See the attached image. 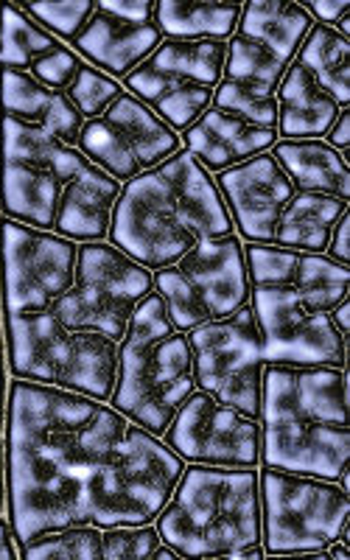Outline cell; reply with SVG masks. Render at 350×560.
<instances>
[{"mask_svg":"<svg viewBox=\"0 0 350 560\" xmlns=\"http://www.w3.org/2000/svg\"><path fill=\"white\" fill-rule=\"evenodd\" d=\"M82 62L70 45L37 26L20 3H0V68L28 73L45 88L65 93Z\"/></svg>","mask_w":350,"mask_h":560,"instance_id":"18","label":"cell"},{"mask_svg":"<svg viewBox=\"0 0 350 560\" xmlns=\"http://www.w3.org/2000/svg\"><path fill=\"white\" fill-rule=\"evenodd\" d=\"M278 140H325L342 107L298 59L287 68L275 93Z\"/></svg>","mask_w":350,"mask_h":560,"instance_id":"22","label":"cell"},{"mask_svg":"<svg viewBox=\"0 0 350 560\" xmlns=\"http://www.w3.org/2000/svg\"><path fill=\"white\" fill-rule=\"evenodd\" d=\"M20 558V547L14 541L12 524L9 518L0 516V560H18Z\"/></svg>","mask_w":350,"mask_h":560,"instance_id":"33","label":"cell"},{"mask_svg":"<svg viewBox=\"0 0 350 560\" xmlns=\"http://www.w3.org/2000/svg\"><path fill=\"white\" fill-rule=\"evenodd\" d=\"M7 504L18 547L77 524H152L185 468L152 432L107 401L12 378Z\"/></svg>","mask_w":350,"mask_h":560,"instance_id":"1","label":"cell"},{"mask_svg":"<svg viewBox=\"0 0 350 560\" xmlns=\"http://www.w3.org/2000/svg\"><path fill=\"white\" fill-rule=\"evenodd\" d=\"M194 382L213 401L261 420L264 339L249 303L230 317L197 325L188 331Z\"/></svg>","mask_w":350,"mask_h":560,"instance_id":"13","label":"cell"},{"mask_svg":"<svg viewBox=\"0 0 350 560\" xmlns=\"http://www.w3.org/2000/svg\"><path fill=\"white\" fill-rule=\"evenodd\" d=\"M194 389L188 334L172 323L166 303L152 289L138 303L127 337L118 345V376L107 404L154 438H163Z\"/></svg>","mask_w":350,"mask_h":560,"instance_id":"8","label":"cell"},{"mask_svg":"<svg viewBox=\"0 0 350 560\" xmlns=\"http://www.w3.org/2000/svg\"><path fill=\"white\" fill-rule=\"evenodd\" d=\"M325 143H328V147H334L337 152H342L345 158H348V149H350V107L339 113V118L334 121L331 132L325 135Z\"/></svg>","mask_w":350,"mask_h":560,"instance_id":"31","label":"cell"},{"mask_svg":"<svg viewBox=\"0 0 350 560\" xmlns=\"http://www.w3.org/2000/svg\"><path fill=\"white\" fill-rule=\"evenodd\" d=\"M121 82H115V79H109L107 73H102V70H96L88 62H82L77 79L70 82L68 90H65L68 102L79 109V115H82L84 121L98 118V115H102L115 98L121 96Z\"/></svg>","mask_w":350,"mask_h":560,"instance_id":"28","label":"cell"},{"mask_svg":"<svg viewBox=\"0 0 350 560\" xmlns=\"http://www.w3.org/2000/svg\"><path fill=\"white\" fill-rule=\"evenodd\" d=\"M77 149L124 185L174 158L183 140L147 104L124 90L98 118L84 121Z\"/></svg>","mask_w":350,"mask_h":560,"instance_id":"14","label":"cell"},{"mask_svg":"<svg viewBox=\"0 0 350 560\" xmlns=\"http://www.w3.org/2000/svg\"><path fill=\"white\" fill-rule=\"evenodd\" d=\"M154 524L138 527H96L77 524L45 533L20 547L23 560H152L160 547Z\"/></svg>","mask_w":350,"mask_h":560,"instance_id":"19","label":"cell"},{"mask_svg":"<svg viewBox=\"0 0 350 560\" xmlns=\"http://www.w3.org/2000/svg\"><path fill=\"white\" fill-rule=\"evenodd\" d=\"M249 306L267 364H325L348 370V337L331 314L350 298V267L328 255L244 242Z\"/></svg>","mask_w":350,"mask_h":560,"instance_id":"4","label":"cell"},{"mask_svg":"<svg viewBox=\"0 0 350 560\" xmlns=\"http://www.w3.org/2000/svg\"><path fill=\"white\" fill-rule=\"evenodd\" d=\"M20 9L28 14V18L43 26L45 32H51L54 37L62 39L65 45H70L79 37V32L84 28V23L90 20L93 9H96V0H62V3H20Z\"/></svg>","mask_w":350,"mask_h":560,"instance_id":"27","label":"cell"},{"mask_svg":"<svg viewBox=\"0 0 350 560\" xmlns=\"http://www.w3.org/2000/svg\"><path fill=\"white\" fill-rule=\"evenodd\" d=\"M331 319H334V325H337V331L342 334V337L350 339V298H345L342 303L334 308Z\"/></svg>","mask_w":350,"mask_h":560,"instance_id":"34","label":"cell"},{"mask_svg":"<svg viewBox=\"0 0 350 560\" xmlns=\"http://www.w3.org/2000/svg\"><path fill=\"white\" fill-rule=\"evenodd\" d=\"M224 54L228 43L219 39H163L121 79V88L183 135L213 104Z\"/></svg>","mask_w":350,"mask_h":560,"instance_id":"11","label":"cell"},{"mask_svg":"<svg viewBox=\"0 0 350 560\" xmlns=\"http://www.w3.org/2000/svg\"><path fill=\"white\" fill-rule=\"evenodd\" d=\"M261 465L348 488V370L325 364L264 368Z\"/></svg>","mask_w":350,"mask_h":560,"instance_id":"6","label":"cell"},{"mask_svg":"<svg viewBox=\"0 0 350 560\" xmlns=\"http://www.w3.org/2000/svg\"><path fill=\"white\" fill-rule=\"evenodd\" d=\"M7 510V440L0 434V516Z\"/></svg>","mask_w":350,"mask_h":560,"instance_id":"35","label":"cell"},{"mask_svg":"<svg viewBox=\"0 0 350 560\" xmlns=\"http://www.w3.org/2000/svg\"><path fill=\"white\" fill-rule=\"evenodd\" d=\"M236 236L253 244H275V230L287 213L298 188L280 168L272 152L255 154L238 166L224 168L217 177Z\"/></svg>","mask_w":350,"mask_h":560,"instance_id":"17","label":"cell"},{"mask_svg":"<svg viewBox=\"0 0 350 560\" xmlns=\"http://www.w3.org/2000/svg\"><path fill=\"white\" fill-rule=\"evenodd\" d=\"M294 59L331 93L339 107H350V39L314 23Z\"/></svg>","mask_w":350,"mask_h":560,"instance_id":"26","label":"cell"},{"mask_svg":"<svg viewBox=\"0 0 350 560\" xmlns=\"http://www.w3.org/2000/svg\"><path fill=\"white\" fill-rule=\"evenodd\" d=\"M350 210L345 213L342 219L337 222V228H334L331 233V242H328V249H325V255L328 258H334V261L339 264H348L350 267Z\"/></svg>","mask_w":350,"mask_h":560,"instance_id":"30","label":"cell"},{"mask_svg":"<svg viewBox=\"0 0 350 560\" xmlns=\"http://www.w3.org/2000/svg\"><path fill=\"white\" fill-rule=\"evenodd\" d=\"M264 558L350 547V493L345 485L258 465Z\"/></svg>","mask_w":350,"mask_h":560,"instance_id":"10","label":"cell"},{"mask_svg":"<svg viewBox=\"0 0 350 560\" xmlns=\"http://www.w3.org/2000/svg\"><path fill=\"white\" fill-rule=\"evenodd\" d=\"M183 149L194 154L199 166L208 174H219L233 168L244 160L264 154L278 143V129L261 127L233 109H222L210 104L191 127L179 135Z\"/></svg>","mask_w":350,"mask_h":560,"instance_id":"20","label":"cell"},{"mask_svg":"<svg viewBox=\"0 0 350 560\" xmlns=\"http://www.w3.org/2000/svg\"><path fill=\"white\" fill-rule=\"evenodd\" d=\"M0 115L51 135L68 147H77L84 127V118L65 93L9 68H0Z\"/></svg>","mask_w":350,"mask_h":560,"instance_id":"21","label":"cell"},{"mask_svg":"<svg viewBox=\"0 0 350 560\" xmlns=\"http://www.w3.org/2000/svg\"><path fill=\"white\" fill-rule=\"evenodd\" d=\"M121 183L77 147L0 115V213L70 238L107 242Z\"/></svg>","mask_w":350,"mask_h":560,"instance_id":"3","label":"cell"},{"mask_svg":"<svg viewBox=\"0 0 350 560\" xmlns=\"http://www.w3.org/2000/svg\"><path fill=\"white\" fill-rule=\"evenodd\" d=\"M152 524L183 560H230L238 549L261 544L258 468L185 463Z\"/></svg>","mask_w":350,"mask_h":560,"instance_id":"7","label":"cell"},{"mask_svg":"<svg viewBox=\"0 0 350 560\" xmlns=\"http://www.w3.org/2000/svg\"><path fill=\"white\" fill-rule=\"evenodd\" d=\"M244 3H179L158 0L154 18L163 39H219L228 43L236 34Z\"/></svg>","mask_w":350,"mask_h":560,"instance_id":"25","label":"cell"},{"mask_svg":"<svg viewBox=\"0 0 350 560\" xmlns=\"http://www.w3.org/2000/svg\"><path fill=\"white\" fill-rule=\"evenodd\" d=\"M269 152L298 191L325 194L350 202L348 158L325 140H278Z\"/></svg>","mask_w":350,"mask_h":560,"instance_id":"23","label":"cell"},{"mask_svg":"<svg viewBox=\"0 0 350 560\" xmlns=\"http://www.w3.org/2000/svg\"><path fill=\"white\" fill-rule=\"evenodd\" d=\"M300 7L306 9L312 14V20L317 26H328L337 28L342 23V18L350 14V3L348 0H337V3H323V0H308V3H300Z\"/></svg>","mask_w":350,"mask_h":560,"instance_id":"29","label":"cell"},{"mask_svg":"<svg viewBox=\"0 0 350 560\" xmlns=\"http://www.w3.org/2000/svg\"><path fill=\"white\" fill-rule=\"evenodd\" d=\"M152 280L168 317L183 334L230 317L249 303L244 242L236 233L197 244L172 267L154 269Z\"/></svg>","mask_w":350,"mask_h":560,"instance_id":"12","label":"cell"},{"mask_svg":"<svg viewBox=\"0 0 350 560\" xmlns=\"http://www.w3.org/2000/svg\"><path fill=\"white\" fill-rule=\"evenodd\" d=\"M350 210V202L325 194L298 191L289 202L287 213L275 230L272 247L300 249V253L323 255L331 242V233L339 219Z\"/></svg>","mask_w":350,"mask_h":560,"instance_id":"24","label":"cell"},{"mask_svg":"<svg viewBox=\"0 0 350 560\" xmlns=\"http://www.w3.org/2000/svg\"><path fill=\"white\" fill-rule=\"evenodd\" d=\"M7 401H9L7 337H3V312H0V434H3V429H7Z\"/></svg>","mask_w":350,"mask_h":560,"instance_id":"32","label":"cell"},{"mask_svg":"<svg viewBox=\"0 0 350 560\" xmlns=\"http://www.w3.org/2000/svg\"><path fill=\"white\" fill-rule=\"evenodd\" d=\"M152 272L109 242L70 238L0 217V312L14 378L109 401L118 345Z\"/></svg>","mask_w":350,"mask_h":560,"instance_id":"2","label":"cell"},{"mask_svg":"<svg viewBox=\"0 0 350 560\" xmlns=\"http://www.w3.org/2000/svg\"><path fill=\"white\" fill-rule=\"evenodd\" d=\"M312 26V14L300 3H244L236 34L228 39L224 73L213 96V107L233 109L261 127H278L275 93Z\"/></svg>","mask_w":350,"mask_h":560,"instance_id":"9","label":"cell"},{"mask_svg":"<svg viewBox=\"0 0 350 560\" xmlns=\"http://www.w3.org/2000/svg\"><path fill=\"white\" fill-rule=\"evenodd\" d=\"M233 233L236 228L213 174L179 149L174 158L121 185L107 242L154 272L177 264L197 244Z\"/></svg>","mask_w":350,"mask_h":560,"instance_id":"5","label":"cell"},{"mask_svg":"<svg viewBox=\"0 0 350 560\" xmlns=\"http://www.w3.org/2000/svg\"><path fill=\"white\" fill-rule=\"evenodd\" d=\"M160 440L185 463L224 468L261 465V420L213 401L202 389H194Z\"/></svg>","mask_w":350,"mask_h":560,"instance_id":"15","label":"cell"},{"mask_svg":"<svg viewBox=\"0 0 350 560\" xmlns=\"http://www.w3.org/2000/svg\"><path fill=\"white\" fill-rule=\"evenodd\" d=\"M154 3L158 0H96V9L70 48L88 65L121 82L163 43Z\"/></svg>","mask_w":350,"mask_h":560,"instance_id":"16","label":"cell"}]
</instances>
